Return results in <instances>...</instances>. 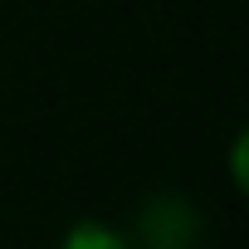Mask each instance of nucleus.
<instances>
[{
	"label": "nucleus",
	"mask_w": 249,
	"mask_h": 249,
	"mask_svg": "<svg viewBox=\"0 0 249 249\" xmlns=\"http://www.w3.org/2000/svg\"><path fill=\"white\" fill-rule=\"evenodd\" d=\"M147 249H191L196 244V210L181 196H157L142 215Z\"/></svg>",
	"instance_id": "1"
},
{
	"label": "nucleus",
	"mask_w": 249,
	"mask_h": 249,
	"mask_svg": "<svg viewBox=\"0 0 249 249\" xmlns=\"http://www.w3.org/2000/svg\"><path fill=\"white\" fill-rule=\"evenodd\" d=\"M64 249H122V239L117 234H107L103 225H78L73 234H69V244Z\"/></svg>",
	"instance_id": "2"
}]
</instances>
